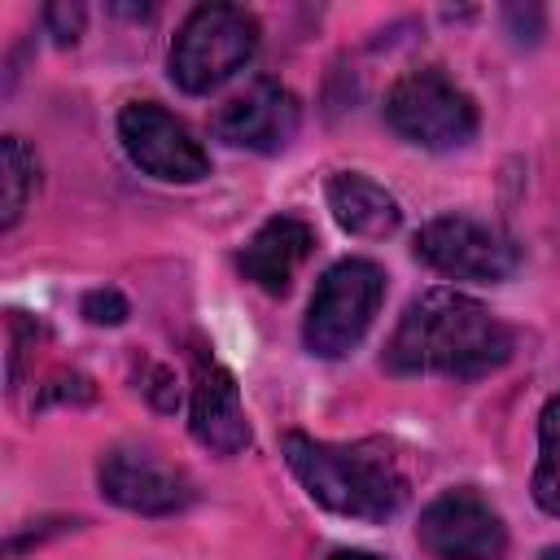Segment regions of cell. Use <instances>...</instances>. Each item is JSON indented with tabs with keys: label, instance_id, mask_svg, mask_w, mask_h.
I'll return each mask as SVG.
<instances>
[{
	"label": "cell",
	"instance_id": "obj_1",
	"mask_svg": "<svg viewBox=\"0 0 560 560\" xmlns=\"http://www.w3.org/2000/svg\"><path fill=\"white\" fill-rule=\"evenodd\" d=\"M516 350V337L481 302L455 289H429L407 302L394 337L385 341V368L398 376H451L481 381L499 372Z\"/></svg>",
	"mask_w": 560,
	"mask_h": 560
},
{
	"label": "cell",
	"instance_id": "obj_2",
	"mask_svg": "<svg viewBox=\"0 0 560 560\" xmlns=\"http://www.w3.org/2000/svg\"><path fill=\"white\" fill-rule=\"evenodd\" d=\"M284 464L302 490L350 521H389L407 503V477L381 442H319L306 433H284Z\"/></svg>",
	"mask_w": 560,
	"mask_h": 560
},
{
	"label": "cell",
	"instance_id": "obj_3",
	"mask_svg": "<svg viewBox=\"0 0 560 560\" xmlns=\"http://www.w3.org/2000/svg\"><path fill=\"white\" fill-rule=\"evenodd\" d=\"M258 52V18L236 4H201L171 39V79L188 96L223 88Z\"/></svg>",
	"mask_w": 560,
	"mask_h": 560
},
{
	"label": "cell",
	"instance_id": "obj_4",
	"mask_svg": "<svg viewBox=\"0 0 560 560\" xmlns=\"http://www.w3.org/2000/svg\"><path fill=\"white\" fill-rule=\"evenodd\" d=\"M381 302H385V271L372 258L332 262L319 276V284L311 293V306H306V319H302L306 350L319 354V359L350 354L368 337Z\"/></svg>",
	"mask_w": 560,
	"mask_h": 560
},
{
	"label": "cell",
	"instance_id": "obj_5",
	"mask_svg": "<svg viewBox=\"0 0 560 560\" xmlns=\"http://www.w3.org/2000/svg\"><path fill=\"white\" fill-rule=\"evenodd\" d=\"M385 122L407 144L446 153L477 136V101L438 66H420L385 92Z\"/></svg>",
	"mask_w": 560,
	"mask_h": 560
},
{
	"label": "cell",
	"instance_id": "obj_6",
	"mask_svg": "<svg viewBox=\"0 0 560 560\" xmlns=\"http://www.w3.org/2000/svg\"><path fill=\"white\" fill-rule=\"evenodd\" d=\"M416 258L451 280L499 284L516 271L521 254L508 232L477 214H438L416 232Z\"/></svg>",
	"mask_w": 560,
	"mask_h": 560
},
{
	"label": "cell",
	"instance_id": "obj_7",
	"mask_svg": "<svg viewBox=\"0 0 560 560\" xmlns=\"http://www.w3.org/2000/svg\"><path fill=\"white\" fill-rule=\"evenodd\" d=\"M118 140H122L127 158L162 184H197L210 175V153L197 144V136L171 109H162L153 101L122 105Z\"/></svg>",
	"mask_w": 560,
	"mask_h": 560
},
{
	"label": "cell",
	"instance_id": "obj_8",
	"mask_svg": "<svg viewBox=\"0 0 560 560\" xmlns=\"http://www.w3.org/2000/svg\"><path fill=\"white\" fill-rule=\"evenodd\" d=\"M416 538L433 560H503L508 551L503 516L468 486L442 490L420 512Z\"/></svg>",
	"mask_w": 560,
	"mask_h": 560
},
{
	"label": "cell",
	"instance_id": "obj_9",
	"mask_svg": "<svg viewBox=\"0 0 560 560\" xmlns=\"http://www.w3.org/2000/svg\"><path fill=\"white\" fill-rule=\"evenodd\" d=\"M96 486L109 503L140 516H175L197 499L192 481L175 464H166L158 451H144V446L105 451L96 464Z\"/></svg>",
	"mask_w": 560,
	"mask_h": 560
},
{
	"label": "cell",
	"instance_id": "obj_10",
	"mask_svg": "<svg viewBox=\"0 0 560 560\" xmlns=\"http://www.w3.org/2000/svg\"><path fill=\"white\" fill-rule=\"evenodd\" d=\"M302 122V105L289 88L258 79L245 92H236L228 105H219V114L210 118L214 136L232 149H249V153H280Z\"/></svg>",
	"mask_w": 560,
	"mask_h": 560
},
{
	"label": "cell",
	"instance_id": "obj_11",
	"mask_svg": "<svg viewBox=\"0 0 560 560\" xmlns=\"http://www.w3.org/2000/svg\"><path fill=\"white\" fill-rule=\"evenodd\" d=\"M192 438L214 455H241L249 446V420L241 407L236 376L206 350L192 354V402H188Z\"/></svg>",
	"mask_w": 560,
	"mask_h": 560
},
{
	"label": "cell",
	"instance_id": "obj_12",
	"mask_svg": "<svg viewBox=\"0 0 560 560\" xmlns=\"http://www.w3.org/2000/svg\"><path fill=\"white\" fill-rule=\"evenodd\" d=\"M311 249H315L311 223L298 219V214H276V219H267V223L245 241L236 267H241L245 280H254L262 293H276V298H280V293H289V284H293L298 267L311 258Z\"/></svg>",
	"mask_w": 560,
	"mask_h": 560
},
{
	"label": "cell",
	"instance_id": "obj_13",
	"mask_svg": "<svg viewBox=\"0 0 560 560\" xmlns=\"http://www.w3.org/2000/svg\"><path fill=\"white\" fill-rule=\"evenodd\" d=\"M328 210L350 236H363V241L394 236L398 223H402V210H398L394 192L385 184L368 179L363 171H337L328 179Z\"/></svg>",
	"mask_w": 560,
	"mask_h": 560
},
{
	"label": "cell",
	"instance_id": "obj_14",
	"mask_svg": "<svg viewBox=\"0 0 560 560\" xmlns=\"http://www.w3.org/2000/svg\"><path fill=\"white\" fill-rule=\"evenodd\" d=\"M39 184V166L35 153L22 144V136H4L0 140V228H18V219L26 214L31 197Z\"/></svg>",
	"mask_w": 560,
	"mask_h": 560
},
{
	"label": "cell",
	"instance_id": "obj_15",
	"mask_svg": "<svg viewBox=\"0 0 560 560\" xmlns=\"http://www.w3.org/2000/svg\"><path fill=\"white\" fill-rule=\"evenodd\" d=\"M529 490L547 516H560V394H551L538 416V468Z\"/></svg>",
	"mask_w": 560,
	"mask_h": 560
},
{
	"label": "cell",
	"instance_id": "obj_16",
	"mask_svg": "<svg viewBox=\"0 0 560 560\" xmlns=\"http://www.w3.org/2000/svg\"><path fill=\"white\" fill-rule=\"evenodd\" d=\"M79 311H83L88 324H122L131 315V306H127V298L118 289H92V293H83Z\"/></svg>",
	"mask_w": 560,
	"mask_h": 560
},
{
	"label": "cell",
	"instance_id": "obj_17",
	"mask_svg": "<svg viewBox=\"0 0 560 560\" xmlns=\"http://www.w3.org/2000/svg\"><path fill=\"white\" fill-rule=\"evenodd\" d=\"M44 26L57 44H74L83 31V4H48L44 9Z\"/></svg>",
	"mask_w": 560,
	"mask_h": 560
},
{
	"label": "cell",
	"instance_id": "obj_18",
	"mask_svg": "<svg viewBox=\"0 0 560 560\" xmlns=\"http://www.w3.org/2000/svg\"><path fill=\"white\" fill-rule=\"evenodd\" d=\"M503 22H508V35L516 39V44H534L538 35H542V9H534V4H512V9H503Z\"/></svg>",
	"mask_w": 560,
	"mask_h": 560
},
{
	"label": "cell",
	"instance_id": "obj_19",
	"mask_svg": "<svg viewBox=\"0 0 560 560\" xmlns=\"http://www.w3.org/2000/svg\"><path fill=\"white\" fill-rule=\"evenodd\" d=\"M328 560H385V556H376V551H359V547H337Z\"/></svg>",
	"mask_w": 560,
	"mask_h": 560
},
{
	"label": "cell",
	"instance_id": "obj_20",
	"mask_svg": "<svg viewBox=\"0 0 560 560\" xmlns=\"http://www.w3.org/2000/svg\"><path fill=\"white\" fill-rule=\"evenodd\" d=\"M538 560H560V542H551V547H547V551H542Z\"/></svg>",
	"mask_w": 560,
	"mask_h": 560
}]
</instances>
